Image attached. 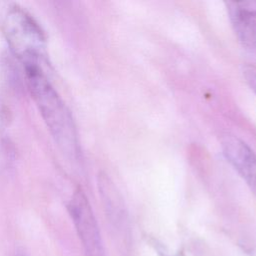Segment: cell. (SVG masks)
<instances>
[{
	"label": "cell",
	"instance_id": "obj_1",
	"mask_svg": "<svg viewBox=\"0 0 256 256\" xmlns=\"http://www.w3.org/2000/svg\"><path fill=\"white\" fill-rule=\"evenodd\" d=\"M23 68L28 90L54 141L68 158L77 160L80 146L70 110L50 83L41 65L23 64Z\"/></svg>",
	"mask_w": 256,
	"mask_h": 256
},
{
	"label": "cell",
	"instance_id": "obj_2",
	"mask_svg": "<svg viewBox=\"0 0 256 256\" xmlns=\"http://www.w3.org/2000/svg\"><path fill=\"white\" fill-rule=\"evenodd\" d=\"M1 28L11 53L22 64L46 61V36L36 19L23 7L13 4L6 10Z\"/></svg>",
	"mask_w": 256,
	"mask_h": 256
},
{
	"label": "cell",
	"instance_id": "obj_3",
	"mask_svg": "<svg viewBox=\"0 0 256 256\" xmlns=\"http://www.w3.org/2000/svg\"><path fill=\"white\" fill-rule=\"evenodd\" d=\"M85 256H105L103 242L92 207L81 188H77L67 205Z\"/></svg>",
	"mask_w": 256,
	"mask_h": 256
},
{
	"label": "cell",
	"instance_id": "obj_4",
	"mask_svg": "<svg viewBox=\"0 0 256 256\" xmlns=\"http://www.w3.org/2000/svg\"><path fill=\"white\" fill-rule=\"evenodd\" d=\"M223 154L256 196V154L241 139L225 135L221 140Z\"/></svg>",
	"mask_w": 256,
	"mask_h": 256
},
{
	"label": "cell",
	"instance_id": "obj_5",
	"mask_svg": "<svg viewBox=\"0 0 256 256\" xmlns=\"http://www.w3.org/2000/svg\"><path fill=\"white\" fill-rule=\"evenodd\" d=\"M233 31L243 47L256 52V0L225 2Z\"/></svg>",
	"mask_w": 256,
	"mask_h": 256
},
{
	"label": "cell",
	"instance_id": "obj_6",
	"mask_svg": "<svg viewBox=\"0 0 256 256\" xmlns=\"http://www.w3.org/2000/svg\"><path fill=\"white\" fill-rule=\"evenodd\" d=\"M13 54H6L1 59V66H2V73L4 76V80L14 89L19 88L21 83L19 68L17 65H15L17 62H15L13 58Z\"/></svg>",
	"mask_w": 256,
	"mask_h": 256
},
{
	"label": "cell",
	"instance_id": "obj_7",
	"mask_svg": "<svg viewBox=\"0 0 256 256\" xmlns=\"http://www.w3.org/2000/svg\"><path fill=\"white\" fill-rule=\"evenodd\" d=\"M0 122V170L8 171L14 162V147L9 137L4 133Z\"/></svg>",
	"mask_w": 256,
	"mask_h": 256
},
{
	"label": "cell",
	"instance_id": "obj_8",
	"mask_svg": "<svg viewBox=\"0 0 256 256\" xmlns=\"http://www.w3.org/2000/svg\"><path fill=\"white\" fill-rule=\"evenodd\" d=\"M242 74L246 83L256 93V65L246 64L242 68Z\"/></svg>",
	"mask_w": 256,
	"mask_h": 256
},
{
	"label": "cell",
	"instance_id": "obj_9",
	"mask_svg": "<svg viewBox=\"0 0 256 256\" xmlns=\"http://www.w3.org/2000/svg\"><path fill=\"white\" fill-rule=\"evenodd\" d=\"M173 256H185L182 252H178L177 254H175V255H173Z\"/></svg>",
	"mask_w": 256,
	"mask_h": 256
}]
</instances>
